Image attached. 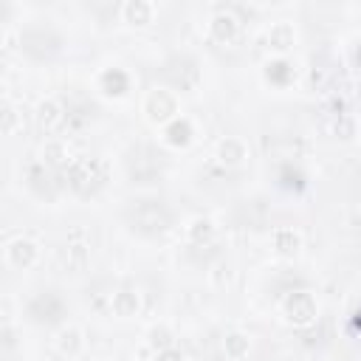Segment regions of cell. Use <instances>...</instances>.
Masks as SVG:
<instances>
[{
    "label": "cell",
    "instance_id": "26",
    "mask_svg": "<svg viewBox=\"0 0 361 361\" xmlns=\"http://www.w3.org/2000/svg\"><path fill=\"white\" fill-rule=\"evenodd\" d=\"M42 158H45V164H51V166H65V158H68V152H65V147H62V144L51 141V144H45V149H42Z\"/></svg>",
    "mask_w": 361,
    "mask_h": 361
},
{
    "label": "cell",
    "instance_id": "9",
    "mask_svg": "<svg viewBox=\"0 0 361 361\" xmlns=\"http://www.w3.org/2000/svg\"><path fill=\"white\" fill-rule=\"evenodd\" d=\"M172 113H178V102L169 90H152L147 99V116L152 121H169Z\"/></svg>",
    "mask_w": 361,
    "mask_h": 361
},
{
    "label": "cell",
    "instance_id": "18",
    "mask_svg": "<svg viewBox=\"0 0 361 361\" xmlns=\"http://www.w3.org/2000/svg\"><path fill=\"white\" fill-rule=\"evenodd\" d=\"M299 245H302V240H299V234L293 231V228H276L274 231V248L279 251V254H296L299 251Z\"/></svg>",
    "mask_w": 361,
    "mask_h": 361
},
{
    "label": "cell",
    "instance_id": "31",
    "mask_svg": "<svg viewBox=\"0 0 361 361\" xmlns=\"http://www.w3.org/2000/svg\"><path fill=\"white\" fill-rule=\"evenodd\" d=\"M3 344H6V347H14V333H11V327H8V324L3 327Z\"/></svg>",
    "mask_w": 361,
    "mask_h": 361
},
{
    "label": "cell",
    "instance_id": "28",
    "mask_svg": "<svg viewBox=\"0 0 361 361\" xmlns=\"http://www.w3.org/2000/svg\"><path fill=\"white\" fill-rule=\"evenodd\" d=\"M149 344L158 347V350H169V347H172V333H169L166 327H152V333H149Z\"/></svg>",
    "mask_w": 361,
    "mask_h": 361
},
{
    "label": "cell",
    "instance_id": "10",
    "mask_svg": "<svg viewBox=\"0 0 361 361\" xmlns=\"http://www.w3.org/2000/svg\"><path fill=\"white\" fill-rule=\"evenodd\" d=\"M37 121H39L42 133H56V130H62V127H65L68 113H65V107H62L59 102L48 99V102H42V104L37 107Z\"/></svg>",
    "mask_w": 361,
    "mask_h": 361
},
{
    "label": "cell",
    "instance_id": "3",
    "mask_svg": "<svg viewBox=\"0 0 361 361\" xmlns=\"http://www.w3.org/2000/svg\"><path fill=\"white\" fill-rule=\"evenodd\" d=\"M164 172V155L149 147V144H138L130 149L127 155V175L133 183H152L158 180Z\"/></svg>",
    "mask_w": 361,
    "mask_h": 361
},
{
    "label": "cell",
    "instance_id": "29",
    "mask_svg": "<svg viewBox=\"0 0 361 361\" xmlns=\"http://www.w3.org/2000/svg\"><path fill=\"white\" fill-rule=\"evenodd\" d=\"M14 121H17V113H14V107H3V133H11L14 130Z\"/></svg>",
    "mask_w": 361,
    "mask_h": 361
},
{
    "label": "cell",
    "instance_id": "1",
    "mask_svg": "<svg viewBox=\"0 0 361 361\" xmlns=\"http://www.w3.org/2000/svg\"><path fill=\"white\" fill-rule=\"evenodd\" d=\"M56 183H59V186H71V189H73L76 195H82V197H90V195H96V192L107 183V164L99 161V158H79V161H71V164L59 166Z\"/></svg>",
    "mask_w": 361,
    "mask_h": 361
},
{
    "label": "cell",
    "instance_id": "19",
    "mask_svg": "<svg viewBox=\"0 0 361 361\" xmlns=\"http://www.w3.org/2000/svg\"><path fill=\"white\" fill-rule=\"evenodd\" d=\"M265 79L274 82V85H288V82L293 79V65L285 62V59H274V62H268V68H265Z\"/></svg>",
    "mask_w": 361,
    "mask_h": 361
},
{
    "label": "cell",
    "instance_id": "23",
    "mask_svg": "<svg viewBox=\"0 0 361 361\" xmlns=\"http://www.w3.org/2000/svg\"><path fill=\"white\" fill-rule=\"evenodd\" d=\"M65 262H68L71 271H82L87 265V245L85 243H71L68 254H65Z\"/></svg>",
    "mask_w": 361,
    "mask_h": 361
},
{
    "label": "cell",
    "instance_id": "13",
    "mask_svg": "<svg viewBox=\"0 0 361 361\" xmlns=\"http://www.w3.org/2000/svg\"><path fill=\"white\" fill-rule=\"evenodd\" d=\"M99 85H102V90H104L107 96H124V93L130 90V79H127V73L118 71V68L104 71L102 79H99Z\"/></svg>",
    "mask_w": 361,
    "mask_h": 361
},
{
    "label": "cell",
    "instance_id": "14",
    "mask_svg": "<svg viewBox=\"0 0 361 361\" xmlns=\"http://www.w3.org/2000/svg\"><path fill=\"white\" fill-rule=\"evenodd\" d=\"M276 178H279V186L288 189V192H302L305 183H307V180H305V172H302L299 166H293V164H282Z\"/></svg>",
    "mask_w": 361,
    "mask_h": 361
},
{
    "label": "cell",
    "instance_id": "22",
    "mask_svg": "<svg viewBox=\"0 0 361 361\" xmlns=\"http://www.w3.org/2000/svg\"><path fill=\"white\" fill-rule=\"evenodd\" d=\"M245 158V147H243V141H237V138H226L223 144H220V161L223 164H240Z\"/></svg>",
    "mask_w": 361,
    "mask_h": 361
},
{
    "label": "cell",
    "instance_id": "15",
    "mask_svg": "<svg viewBox=\"0 0 361 361\" xmlns=\"http://www.w3.org/2000/svg\"><path fill=\"white\" fill-rule=\"evenodd\" d=\"M124 17L133 25H147L152 20V3H147V0H130V3H124Z\"/></svg>",
    "mask_w": 361,
    "mask_h": 361
},
{
    "label": "cell",
    "instance_id": "11",
    "mask_svg": "<svg viewBox=\"0 0 361 361\" xmlns=\"http://www.w3.org/2000/svg\"><path fill=\"white\" fill-rule=\"evenodd\" d=\"M237 31H240V23H237L234 14H228V11H217L214 14V20H212V37L217 42H231L237 37Z\"/></svg>",
    "mask_w": 361,
    "mask_h": 361
},
{
    "label": "cell",
    "instance_id": "5",
    "mask_svg": "<svg viewBox=\"0 0 361 361\" xmlns=\"http://www.w3.org/2000/svg\"><path fill=\"white\" fill-rule=\"evenodd\" d=\"M20 48L31 56V59H54L62 48V37L51 28H28L20 34Z\"/></svg>",
    "mask_w": 361,
    "mask_h": 361
},
{
    "label": "cell",
    "instance_id": "24",
    "mask_svg": "<svg viewBox=\"0 0 361 361\" xmlns=\"http://www.w3.org/2000/svg\"><path fill=\"white\" fill-rule=\"evenodd\" d=\"M79 347H82V333H79L76 327L62 330V336H59V350H62L65 355H76Z\"/></svg>",
    "mask_w": 361,
    "mask_h": 361
},
{
    "label": "cell",
    "instance_id": "21",
    "mask_svg": "<svg viewBox=\"0 0 361 361\" xmlns=\"http://www.w3.org/2000/svg\"><path fill=\"white\" fill-rule=\"evenodd\" d=\"M223 347H226V355H228L231 361H240V358L248 355V336H243V333H228L226 341H223Z\"/></svg>",
    "mask_w": 361,
    "mask_h": 361
},
{
    "label": "cell",
    "instance_id": "25",
    "mask_svg": "<svg viewBox=\"0 0 361 361\" xmlns=\"http://www.w3.org/2000/svg\"><path fill=\"white\" fill-rule=\"evenodd\" d=\"M189 237H192V243H195V245L212 243V237H214V226H212L209 220H195V223H192V228H189Z\"/></svg>",
    "mask_w": 361,
    "mask_h": 361
},
{
    "label": "cell",
    "instance_id": "20",
    "mask_svg": "<svg viewBox=\"0 0 361 361\" xmlns=\"http://www.w3.org/2000/svg\"><path fill=\"white\" fill-rule=\"evenodd\" d=\"M268 42H271V48H276V51H288V48L293 45V25H288V23H276V25L271 28Z\"/></svg>",
    "mask_w": 361,
    "mask_h": 361
},
{
    "label": "cell",
    "instance_id": "27",
    "mask_svg": "<svg viewBox=\"0 0 361 361\" xmlns=\"http://www.w3.org/2000/svg\"><path fill=\"white\" fill-rule=\"evenodd\" d=\"M333 135L341 138V141H350V138L355 135V124H353V118H350V116L336 118V121H333Z\"/></svg>",
    "mask_w": 361,
    "mask_h": 361
},
{
    "label": "cell",
    "instance_id": "4",
    "mask_svg": "<svg viewBox=\"0 0 361 361\" xmlns=\"http://www.w3.org/2000/svg\"><path fill=\"white\" fill-rule=\"evenodd\" d=\"M25 313H28V319H31L34 324H39V327H56V324H62L68 307H65V302H62L59 293L42 290V293L31 296Z\"/></svg>",
    "mask_w": 361,
    "mask_h": 361
},
{
    "label": "cell",
    "instance_id": "32",
    "mask_svg": "<svg viewBox=\"0 0 361 361\" xmlns=\"http://www.w3.org/2000/svg\"><path fill=\"white\" fill-rule=\"evenodd\" d=\"M355 62H358V68H361V42H358V48H355Z\"/></svg>",
    "mask_w": 361,
    "mask_h": 361
},
{
    "label": "cell",
    "instance_id": "6",
    "mask_svg": "<svg viewBox=\"0 0 361 361\" xmlns=\"http://www.w3.org/2000/svg\"><path fill=\"white\" fill-rule=\"evenodd\" d=\"M161 76L172 85V87H178V90H189V87H195L197 85V79H200V68H197V62L192 59V56H169L166 62H164V68H161Z\"/></svg>",
    "mask_w": 361,
    "mask_h": 361
},
{
    "label": "cell",
    "instance_id": "7",
    "mask_svg": "<svg viewBox=\"0 0 361 361\" xmlns=\"http://www.w3.org/2000/svg\"><path fill=\"white\" fill-rule=\"evenodd\" d=\"M285 316H288V322L296 324V327L313 324V322H316V302H313V296L305 293V290L288 293V299H285Z\"/></svg>",
    "mask_w": 361,
    "mask_h": 361
},
{
    "label": "cell",
    "instance_id": "16",
    "mask_svg": "<svg viewBox=\"0 0 361 361\" xmlns=\"http://www.w3.org/2000/svg\"><path fill=\"white\" fill-rule=\"evenodd\" d=\"M166 141L172 147H186L192 141V124L186 118H172L166 127Z\"/></svg>",
    "mask_w": 361,
    "mask_h": 361
},
{
    "label": "cell",
    "instance_id": "12",
    "mask_svg": "<svg viewBox=\"0 0 361 361\" xmlns=\"http://www.w3.org/2000/svg\"><path fill=\"white\" fill-rule=\"evenodd\" d=\"M34 259H37V245L31 240H14L8 245V262L11 265L28 268V265H34Z\"/></svg>",
    "mask_w": 361,
    "mask_h": 361
},
{
    "label": "cell",
    "instance_id": "2",
    "mask_svg": "<svg viewBox=\"0 0 361 361\" xmlns=\"http://www.w3.org/2000/svg\"><path fill=\"white\" fill-rule=\"evenodd\" d=\"M124 217H127L130 228L138 231L141 237H158V234H164V231L172 226V212L166 209V203L152 200V197L135 200V203L124 212Z\"/></svg>",
    "mask_w": 361,
    "mask_h": 361
},
{
    "label": "cell",
    "instance_id": "17",
    "mask_svg": "<svg viewBox=\"0 0 361 361\" xmlns=\"http://www.w3.org/2000/svg\"><path fill=\"white\" fill-rule=\"evenodd\" d=\"M110 307H113L116 316H135V310H138V293L135 290H118L110 299Z\"/></svg>",
    "mask_w": 361,
    "mask_h": 361
},
{
    "label": "cell",
    "instance_id": "30",
    "mask_svg": "<svg viewBox=\"0 0 361 361\" xmlns=\"http://www.w3.org/2000/svg\"><path fill=\"white\" fill-rule=\"evenodd\" d=\"M158 361H183V353L175 350V347H169V350H161L158 353Z\"/></svg>",
    "mask_w": 361,
    "mask_h": 361
},
{
    "label": "cell",
    "instance_id": "8",
    "mask_svg": "<svg viewBox=\"0 0 361 361\" xmlns=\"http://www.w3.org/2000/svg\"><path fill=\"white\" fill-rule=\"evenodd\" d=\"M25 180H28V186H31V192L37 195V197H54V192H56V180H54V175L45 169V161H34V164H28L25 166Z\"/></svg>",
    "mask_w": 361,
    "mask_h": 361
}]
</instances>
